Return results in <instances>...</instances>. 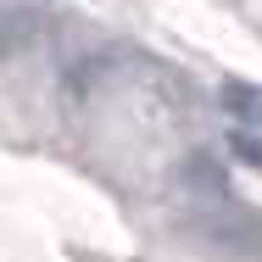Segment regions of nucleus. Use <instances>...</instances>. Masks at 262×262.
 I'll use <instances>...</instances> for the list:
<instances>
[{"mask_svg":"<svg viewBox=\"0 0 262 262\" xmlns=\"http://www.w3.org/2000/svg\"><path fill=\"white\" fill-rule=\"evenodd\" d=\"M123 67V56L117 51H101V56H78L73 67H67V78H61V90L73 95V101H84V95H95L112 84V73Z\"/></svg>","mask_w":262,"mask_h":262,"instance_id":"1","label":"nucleus"},{"mask_svg":"<svg viewBox=\"0 0 262 262\" xmlns=\"http://www.w3.org/2000/svg\"><path fill=\"white\" fill-rule=\"evenodd\" d=\"M229 151H234L240 162H251V167H262V140H257V134H246V128L229 134Z\"/></svg>","mask_w":262,"mask_h":262,"instance_id":"4","label":"nucleus"},{"mask_svg":"<svg viewBox=\"0 0 262 262\" xmlns=\"http://www.w3.org/2000/svg\"><path fill=\"white\" fill-rule=\"evenodd\" d=\"M223 106L240 123H262V90H251V84H223Z\"/></svg>","mask_w":262,"mask_h":262,"instance_id":"3","label":"nucleus"},{"mask_svg":"<svg viewBox=\"0 0 262 262\" xmlns=\"http://www.w3.org/2000/svg\"><path fill=\"white\" fill-rule=\"evenodd\" d=\"M184 184H195V190H223V162L212 157V151H195V157L184 162Z\"/></svg>","mask_w":262,"mask_h":262,"instance_id":"2","label":"nucleus"}]
</instances>
